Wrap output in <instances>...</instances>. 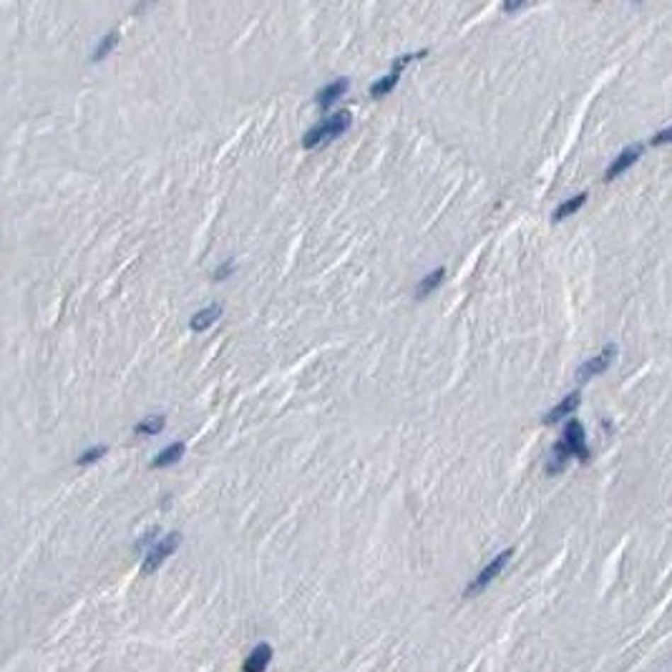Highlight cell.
Segmentation results:
<instances>
[{
    "label": "cell",
    "instance_id": "1",
    "mask_svg": "<svg viewBox=\"0 0 672 672\" xmlns=\"http://www.w3.org/2000/svg\"><path fill=\"white\" fill-rule=\"evenodd\" d=\"M351 111H338L333 113L330 119L320 121L317 126H312L310 131H305V136H302V147L305 149H317L320 144L325 142H333V139H338V136H343L345 131L351 129Z\"/></svg>",
    "mask_w": 672,
    "mask_h": 672
},
{
    "label": "cell",
    "instance_id": "2",
    "mask_svg": "<svg viewBox=\"0 0 672 672\" xmlns=\"http://www.w3.org/2000/svg\"><path fill=\"white\" fill-rule=\"evenodd\" d=\"M511 557H514V549H503L501 554H496V557H494V559L489 562V564H486L484 569L479 571V576H476L474 582H471L469 587H466V592H463V597L469 599V597H476V594L484 592V589L489 587V584H491L499 574H501L503 566H506L508 562H511Z\"/></svg>",
    "mask_w": 672,
    "mask_h": 672
},
{
    "label": "cell",
    "instance_id": "3",
    "mask_svg": "<svg viewBox=\"0 0 672 672\" xmlns=\"http://www.w3.org/2000/svg\"><path fill=\"white\" fill-rule=\"evenodd\" d=\"M564 451L569 453V458L576 461H589V446H587V435H584V426L576 418H569L564 426V435L559 438Z\"/></svg>",
    "mask_w": 672,
    "mask_h": 672
},
{
    "label": "cell",
    "instance_id": "4",
    "mask_svg": "<svg viewBox=\"0 0 672 672\" xmlns=\"http://www.w3.org/2000/svg\"><path fill=\"white\" fill-rule=\"evenodd\" d=\"M179 544H181V534H179V531H171L169 537H164V539H159V542H154L152 547H149L147 559H144V566H142V569L147 571V574L156 571L159 566L164 564V562L169 559L171 554H174L176 549H179Z\"/></svg>",
    "mask_w": 672,
    "mask_h": 672
},
{
    "label": "cell",
    "instance_id": "5",
    "mask_svg": "<svg viewBox=\"0 0 672 672\" xmlns=\"http://www.w3.org/2000/svg\"><path fill=\"white\" fill-rule=\"evenodd\" d=\"M615 358H617V345H612V343L605 345V348L599 351V355H594V358H589L587 363H582L579 373H576V380H579V383H587V380L607 373L610 365L615 363Z\"/></svg>",
    "mask_w": 672,
    "mask_h": 672
},
{
    "label": "cell",
    "instance_id": "6",
    "mask_svg": "<svg viewBox=\"0 0 672 672\" xmlns=\"http://www.w3.org/2000/svg\"><path fill=\"white\" fill-rule=\"evenodd\" d=\"M642 156V144H634V147H627L625 152L620 154V156L612 161L610 166H607V171H605V181H612V179H617L620 174H625V171L630 169V166L637 161V159Z\"/></svg>",
    "mask_w": 672,
    "mask_h": 672
},
{
    "label": "cell",
    "instance_id": "7",
    "mask_svg": "<svg viewBox=\"0 0 672 672\" xmlns=\"http://www.w3.org/2000/svg\"><path fill=\"white\" fill-rule=\"evenodd\" d=\"M348 79H335V81H330V84H325L322 86L320 91H317V96H315V101H317V106L322 108V111H328L330 106H333L335 101H338L340 96H343L345 91H348Z\"/></svg>",
    "mask_w": 672,
    "mask_h": 672
},
{
    "label": "cell",
    "instance_id": "8",
    "mask_svg": "<svg viewBox=\"0 0 672 672\" xmlns=\"http://www.w3.org/2000/svg\"><path fill=\"white\" fill-rule=\"evenodd\" d=\"M579 401H582V396H579V390H574V393H569V396L562 398L557 406L552 408V411L547 413L542 418L544 426H552V423H559L562 418H566L571 411H576V406H579Z\"/></svg>",
    "mask_w": 672,
    "mask_h": 672
},
{
    "label": "cell",
    "instance_id": "9",
    "mask_svg": "<svg viewBox=\"0 0 672 672\" xmlns=\"http://www.w3.org/2000/svg\"><path fill=\"white\" fill-rule=\"evenodd\" d=\"M220 315H222V305L220 302H212V305H207L199 312H194L192 320H189V328H192L194 333H204V330H210L212 325L220 320Z\"/></svg>",
    "mask_w": 672,
    "mask_h": 672
},
{
    "label": "cell",
    "instance_id": "10",
    "mask_svg": "<svg viewBox=\"0 0 672 672\" xmlns=\"http://www.w3.org/2000/svg\"><path fill=\"white\" fill-rule=\"evenodd\" d=\"M270 660H272V647L267 642H260L252 652H249L247 660H244L242 672H265L267 665H270Z\"/></svg>",
    "mask_w": 672,
    "mask_h": 672
},
{
    "label": "cell",
    "instance_id": "11",
    "mask_svg": "<svg viewBox=\"0 0 672 672\" xmlns=\"http://www.w3.org/2000/svg\"><path fill=\"white\" fill-rule=\"evenodd\" d=\"M184 451H187V446H184V441H174L169 443L166 448H161V451L154 456L152 461V469H164V466H171V463H176L181 456H184Z\"/></svg>",
    "mask_w": 672,
    "mask_h": 672
},
{
    "label": "cell",
    "instance_id": "12",
    "mask_svg": "<svg viewBox=\"0 0 672 672\" xmlns=\"http://www.w3.org/2000/svg\"><path fill=\"white\" fill-rule=\"evenodd\" d=\"M443 280H446V267H435V270L431 272V275H426L423 280H421V283H418V290H416V297H418V300H426L431 292H433V290L441 287Z\"/></svg>",
    "mask_w": 672,
    "mask_h": 672
},
{
    "label": "cell",
    "instance_id": "13",
    "mask_svg": "<svg viewBox=\"0 0 672 672\" xmlns=\"http://www.w3.org/2000/svg\"><path fill=\"white\" fill-rule=\"evenodd\" d=\"M584 202H587V192H579L576 197H571V199H566V202H562L559 207L554 210L552 222H562V220H566V217H571L574 212L582 210Z\"/></svg>",
    "mask_w": 672,
    "mask_h": 672
},
{
    "label": "cell",
    "instance_id": "14",
    "mask_svg": "<svg viewBox=\"0 0 672 672\" xmlns=\"http://www.w3.org/2000/svg\"><path fill=\"white\" fill-rule=\"evenodd\" d=\"M164 423H166L164 416H149V418H144L142 423L134 426V433H139V435H156V433H161V431H164Z\"/></svg>",
    "mask_w": 672,
    "mask_h": 672
},
{
    "label": "cell",
    "instance_id": "15",
    "mask_svg": "<svg viewBox=\"0 0 672 672\" xmlns=\"http://www.w3.org/2000/svg\"><path fill=\"white\" fill-rule=\"evenodd\" d=\"M398 79H401V74H398V71H390L388 76H383V79H378L373 86H370V96L380 98V96H385V93H390V91L396 89Z\"/></svg>",
    "mask_w": 672,
    "mask_h": 672
},
{
    "label": "cell",
    "instance_id": "16",
    "mask_svg": "<svg viewBox=\"0 0 672 672\" xmlns=\"http://www.w3.org/2000/svg\"><path fill=\"white\" fill-rule=\"evenodd\" d=\"M116 43H119V33H116V30H111V33L103 35V38L98 40V45L93 48V56H91V58H93V61H103V58H106L108 53L116 48Z\"/></svg>",
    "mask_w": 672,
    "mask_h": 672
},
{
    "label": "cell",
    "instance_id": "17",
    "mask_svg": "<svg viewBox=\"0 0 672 672\" xmlns=\"http://www.w3.org/2000/svg\"><path fill=\"white\" fill-rule=\"evenodd\" d=\"M106 456V446H93L89 448V451H84L79 456V466H89V463H96L98 458Z\"/></svg>",
    "mask_w": 672,
    "mask_h": 672
},
{
    "label": "cell",
    "instance_id": "18",
    "mask_svg": "<svg viewBox=\"0 0 672 672\" xmlns=\"http://www.w3.org/2000/svg\"><path fill=\"white\" fill-rule=\"evenodd\" d=\"M234 270H237V267H234V262H232V260L222 262V265L215 270V280H217V283H222V280H227V277L234 275Z\"/></svg>",
    "mask_w": 672,
    "mask_h": 672
},
{
    "label": "cell",
    "instance_id": "19",
    "mask_svg": "<svg viewBox=\"0 0 672 672\" xmlns=\"http://www.w3.org/2000/svg\"><path fill=\"white\" fill-rule=\"evenodd\" d=\"M156 537H159V529L147 531V534H144V537L139 539V542H136V549H139V552H142V549H149L154 542H156Z\"/></svg>",
    "mask_w": 672,
    "mask_h": 672
},
{
    "label": "cell",
    "instance_id": "20",
    "mask_svg": "<svg viewBox=\"0 0 672 672\" xmlns=\"http://www.w3.org/2000/svg\"><path fill=\"white\" fill-rule=\"evenodd\" d=\"M667 142H670V129H662L660 134H655L650 139L652 147H662V144H667Z\"/></svg>",
    "mask_w": 672,
    "mask_h": 672
},
{
    "label": "cell",
    "instance_id": "21",
    "mask_svg": "<svg viewBox=\"0 0 672 672\" xmlns=\"http://www.w3.org/2000/svg\"><path fill=\"white\" fill-rule=\"evenodd\" d=\"M501 8H503L506 13H514V11H521V8H526V6H524V3H503Z\"/></svg>",
    "mask_w": 672,
    "mask_h": 672
}]
</instances>
